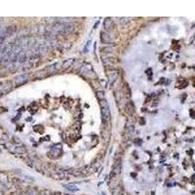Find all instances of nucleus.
<instances>
[{
  "label": "nucleus",
  "mask_w": 195,
  "mask_h": 195,
  "mask_svg": "<svg viewBox=\"0 0 195 195\" xmlns=\"http://www.w3.org/2000/svg\"><path fill=\"white\" fill-rule=\"evenodd\" d=\"M101 105V119L102 122L106 123L110 118V109H109V105L106 101V100L100 101Z\"/></svg>",
  "instance_id": "f257e3e1"
},
{
  "label": "nucleus",
  "mask_w": 195,
  "mask_h": 195,
  "mask_svg": "<svg viewBox=\"0 0 195 195\" xmlns=\"http://www.w3.org/2000/svg\"><path fill=\"white\" fill-rule=\"evenodd\" d=\"M79 71L81 72L83 75H85L86 77H88L90 79H93V78L96 77V73L93 70V67H92V66L89 65V64L82 65L79 68Z\"/></svg>",
  "instance_id": "f03ea898"
},
{
  "label": "nucleus",
  "mask_w": 195,
  "mask_h": 195,
  "mask_svg": "<svg viewBox=\"0 0 195 195\" xmlns=\"http://www.w3.org/2000/svg\"><path fill=\"white\" fill-rule=\"evenodd\" d=\"M66 25V24H62V22H55V24L52 26V27H51V31H52L53 33L65 32Z\"/></svg>",
  "instance_id": "7ed1b4c3"
},
{
  "label": "nucleus",
  "mask_w": 195,
  "mask_h": 195,
  "mask_svg": "<svg viewBox=\"0 0 195 195\" xmlns=\"http://www.w3.org/2000/svg\"><path fill=\"white\" fill-rule=\"evenodd\" d=\"M50 50L49 46L47 44H40L39 46H37V48L35 49V56L36 57H40L44 54H46Z\"/></svg>",
  "instance_id": "20e7f679"
},
{
  "label": "nucleus",
  "mask_w": 195,
  "mask_h": 195,
  "mask_svg": "<svg viewBox=\"0 0 195 195\" xmlns=\"http://www.w3.org/2000/svg\"><path fill=\"white\" fill-rule=\"evenodd\" d=\"M27 77H28V74L27 73H22V74H20V75L16 76L14 78V82L16 83V85H21L22 83H25L26 80H27Z\"/></svg>",
  "instance_id": "39448f33"
},
{
  "label": "nucleus",
  "mask_w": 195,
  "mask_h": 195,
  "mask_svg": "<svg viewBox=\"0 0 195 195\" xmlns=\"http://www.w3.org/2000/svg\"><path fill=\"white\" fill-rule=\"evenodd\" d=\"M101 41L104 44H109L112 42V38L110 37L109 33H107L105 31L101 32Z\"/></svg>",
  "instance_id": "423d86ee"
},
{
  "label": "nucleus",
  "mask_w": 195,
  "mask_h": 195,
  "mask_svg": "<svg viewBox=\"0 0 195 195\" xmlns=\"http://www.w3.org/2000/svg\"><path fill=\"white\" fill-rule=\"evenodd\" d=\"M104 27H105V32L106 31H111L113 30V22L110 18H106L105 20V22H104Z\"/></svg>",
  "instance_id": "0eeeda50"
},
{
  "label": "nucleus",
  "mask_w": 195,
  "mask_h": 195,
  "mask_svg": "<svg viewBox=\"0 0 195 195\" xmlns=\"http://www.w3.org/2000/svg\"><path fill=\"white\" fill-rule=\"evenodd\" d=\"M125 109H126V111H127L128 114H130V115H132V114H134V113H135L134 102H133V101H128L127 105H126V106H125Z\"/></svg>",
  "instance_id": "6e6552de"
},
{
  "label": "nucleus",
  "mask_w": 195,
  "mask_h": 195,
  "mask_svg": "<svg viewBox=\"0 0 195 195\" xmlns=\"http://www.w3.org/2000/svg\"><path fill=\"white\" fill-rule=\"evenodd\" d=\"M17 30V27L16 26H9L6 30L4 31V34H5V36H10V35H12V34H14Z\"/></svg>",
  "instance_id": "1a4fd4ad"
},
{
  "label": "nucleus",
  "mask_w": 195,
  "mask_h": 195,
  "mask_svg": "<svg viewBox=\"0 0 195 195\" xmlns=\"http://www.w3.org/2000/svg\"><path fill=\"white\" fill-rule=\"evenodd\" d=\"M57 66H59V64H53V65H51V66L46 67L45 70H44V71L46 73H52V72H54L57 70V67H58Z\"/></svg>",
  "instance_id": "9d476101"
},
{
  "label": "nucleus",
  "mask_w": 195,
  "mask_h": 195,
  "mask_svg": "<svg viewBox=\"0 0 195 195\" xmlns=\"http://www.w3.org/2000/svg\"><path fill=\"white\" fill-rule=\"evenodd\" d=\"M64 187L66 188L67 190H70L71 192H76L79 190V188L75 185H64Z\"/></svg>",
  "instance_id": "9b49d317"
},
{
  "label": "nucleus",
  "mask_w": 195,
  "mask_h": 195,
  "mask_svg": "<svg viewBox=\"0 0 195 195\" xmlns=\"http://www.w3.org/2000/svg\"><path fill=\"white\" fill-rule=\"evenodd\" d=\"M117 76H118V73L116 70H112L111 72H109V82L112 83L113 81H115L117 79Z\"/></svg>",
  "instance_id": "f8f14e48"
},
{
  "label": "nucleus",
  "mask_w": 195,
  "mask_h": 195,
  "mask_svg": "<svg viewBox=\"0 0 195 195\" xmlns=\"http://www.w3.org/2000/svg\"><path fill=\"white\" fill-rule=\"evenodd\" d=\"M74 62H75V60H74V59H67V60L64 62V65H62V66H64L65 68H67V67H70V66H72Z\"/></svg>",
  "instance_id": "ddd939ff"
},
{
  "label": "nucleus",
  "mask_w": 195,
  "mask_h": 195,
  "mask_svg": "<svg viewBox=\"0 0 195 195\" xmlns=\"http://www.w3.org/2000/svg\"><path fill=\"white\" fill-rule=\"evenodd\" d=\"M126 131H127V133L128 134H133L134 133V131H135V127H134V125L132 124V123H127V125H126Z\"/></svg>",
  "instance_id": "4468645a"
},
{
  "label": "nucleus",
  "mask_w": 195,
  "mask_h": 195,
  "mask_svg": "<svg viewBox=\"0 0 195 195\" xmlns=\"http://www.w3.org/2000/svg\"><path fill=\"white\" fill-rule=\"evenodd\" d=\"M96 96L99 99L100 101H102V100H105V93L102 91H97V93H96Z\"/></svg>",
  "instance_id": "2eb2a0df"
},
{
  "label": "nucleus",
  "mask_w": 195,
  "mask_h": 195,
  "mask_svg": "<svg viewBox=\"0 0 195 195\" xmlns=\"http://www.w3.org/2000/svg\"><path fill=\"white\" fill-rule=\"evenodd\" d=\"M25 195H37V192H36L35 189L30 188V189H27V190L26 191Z\"/></svg>",
  "instance_id": "dca6fc26"
},
{
  "label": "nucleus",
  "mask_w": 195,
  "mask_h": 195,
  "mask_svg": "<svg viewBox=\"0 0 195 195\" xmlns=\"http://www.w3.org/2000/svg\"><path fill=\"white\" fill-rule=\"evenodd\" d=\"M0 181H1L2 183H4V185H7L8 182V180H7V177L4 176V175H0Z\"/></svg>",
  "instance_id": "f3484780"
},
{
  "label": "nucleus",
  "mask_w": 195,
  "mask_h": 195,
  "mask_svg": "<svg viewBox=\"0 0 195 195\" xmlns=\"http://www.w3.org/2000/svg\"><path fill=\"white\" fill-rule=\"evenodd\" d=\"M129 21H130L129 18H120V19H119V22H120V24H121L122 26H125Z\"/></svg>",
  "instance_id": "a211bd4d"
},
{
  "label": "nucleus",
  "mask_w": 195,
  "mask_h": 195,
  "mask_svg": "<svg viewBox=\"0 0 195 195\" xmlns=\"http://www.w3.org/2000/svg\"><path fill=\"white\" fill-rule=\"evenodd\" d=\"M15 151H17L18 153H22V152L26 151V149H25L24 146H17V147L15 148Z\"/></svg>",
  "instance_id": "6ab92c4d"
},
{
  "label": "nucleus",
  "mask_w": 195,
  "mask_h": 195,
  "mask_svg": "<svg viewBox=\"0 0 195 195\" xmlns=\"http://www.w3.org/2000/svg\"><path fill=\"white\" fill-rule=\"evenodd\" d=\"M91 41H88L87 42V44H86V46L84 47V52L85 53H87V52H89V49H90V46H91Z\"/></svg>",
  "instance_id": "aec40b11"
},
{
  "label": "nucleus",
  "mask_w": 195,
  "mask_h": 195,
  "mask_svg": "<svg viewBox=\"0 0 195 195\" xmlns=\"http://www.w3.org/2000/svg\"><path fill=\"white\" fill-rule=\"evenodd\" d=\"M37 195H51V193H50L49 190H42V191H40Z\"/></svg>",
  "instance_id": "412c9836"
},
{
  "label": "nucleus",
  "mask_w": 195,
  "mask_h": 195,
  "mask_svg": "<svg viewBox=\"0 0 195 195\" xmlns=\"http://www.w3.org/2000/svg\"><path fill=\"white\" fill-rule=\"evenodd\" d=\"M24 179L26 181H34V179L31 177H28V176H24Z\"/></svg>",
  "instance_id": "4be33fe9"
},
{
  "label": "nucleus",
  "mask_w": 195,
  "mask_h": 195,
  "mask_svg": "<svg viewBox=\"0 0 195 195\" xmlns=\"http://www.w3.org/2000/svg\"><path fill=\"white\" fill-rule=\"evenodd\" d=\"M104 50V52H111V48H105V49H102Z\"/></svg>",
  "instance_id": "5701e85b"
},
{
  "label": "nucleus",
  "mask_w": 195,
  "mask_h": 195,
  "mask_svg": "<svg viewBox=\"0 0 195 195\" xmlns=\"http://www.w3.org/2000/svg\"><path fill=\"white\" fill-rule=\"evenodd\" d=\"M14 141H17V142H19V143H21V140L19 139V137H14Z\"/></svg>",
  "instance_id": "b1692460"
},
{
  "label": "nucleus",
  "mask_w": 195,
  "mask_h": 195,
  "mask_svg": "<svg viewBox=\"0 0 195 195\" xmlns=\"http://www.w3.org/2000/svg\"><path fill=\"white\" fill-rule=\"evenodd\" d=\"M51 195H62V193H60V192H55V193H51Z\"/></svg>",
  "instance_id": "393cba45"
},
{
  "label": "nucleus",
  "mask_w": 195,
  "mask_h": 195,
  "mask_svg": "<svg viewBox=\"0 0 195 195\" xmlns=\"http://www.w3.org/2000/svg\"><path fill=\"white\" fill-rule=\"evenodd\" d=\"M1 84H2V83H1V82H0V86H1Z\"/></svg>",
  "instance_id": "a878e982"
}]
</instances>
